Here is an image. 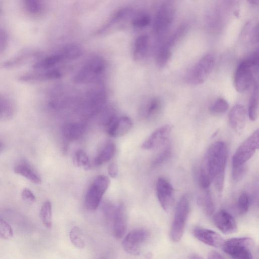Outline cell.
Wrapping results in <instances>:
<instances>
[{
    "label": "cell",
    "mask_w": 259,
    "mask_h": 259,
    "mask_svg": "<svg viewBox=\"0 0 259 259\" xmlns=\"http://www.w3.org/2000/svg\"><path fill=\"white\" fill-rule=\"evenodd\" d=\"M227 157L226 144L223 141H217L207 150L201 167L220 192L224 187Z\"/></svg>",
    "instance_id": "1"
},
{
    "label": "cell",
    "mask_w": 259,
    "mask_h": 259,
    "mask_svg": "<svg viewBox=\"0 0 259 259\" xmlns=\"http://www.w3.org/2000/svg\"><path fill=\"white\" fill-rule=\"evenodd\" d=\"M258 52L257 51L238 66L234 75V85L238 92L243 93L249 89L254 73L258 72Z\"/></svg>",
    "instance_id": "2"
},
{
    "label": "cell",
    "mask_w": 259,
    "mask_h": 259,
    "mask_svg": "<svg viewBox=\"0 0 259 259\" xmlns=\"http://www.w3.org/2000/svg\"><path fill=\"white\" fill-rule=\"evenodd\" d=\"M189 210V196L185 194L181 197L177 204L171 226L170 235L174 242H179L183 235Z\"/></svg>",
    "instance_id": "3"
},
{
    "label": "cell",
    "mask_w": 259,
    "mask_h": 259,
    "mask_svg": "<svg viewBox=\"0 0 259 259\" xmlns=\"http://www.w3.org/2000/svg\"><path fill=\"white\" fill-rule=\"evenodd\" d=\"M254 245L251 238L239 237L224 241L222 247L232 259H252Z\"/></svg>",
    "instance_id": "4"
},
{
    "label": "cell",
    "mask_w": 259,
    "mask_h": 259,
    "mask_svg": "<svg viewBox=\"0 0 259 259\" xmlns=\"http://www.w3.org/2000/svg\"><path fill=\"white\" fill-rule=\"evenodd\" d=\"M105 67V62L102 57H93L76 72L73 77L74 81L77 83H85L94 81L103 73Z\"/></svg>",
    "instance_id": "5"
},
{
    "label": "cell",
    "mask_w": 259,
    "mask_h": 259,
    "mask_svg": "<svg viewBox=\"0 0 259 259\" xmlns=\"http://www.w3.org/2000/svg\"><path fill=\"white\" fill-rule=\"evenodd\" d=\"M110 183L109 179L105 175H99L95 178L85 196V205L88 209L95 210L98 207Z\"/></svg>",
    "instance_id": "6"
},
{
    "label": "cell",
    "mask_w": 259,
    "mask_h": 259,
    "mask_svg": "<svg viewBox=\"0 0 259 259\" xmlns=\"http://www.w3.org/2000/svg\"><path fill=\"white\" fill-rule=\"evenodd\" d=\"M214 65V56L210 54L205 55L189 71L187 81L193 85L201 84L209 76Z\"/></svg>",
    "instance_id": "7"
},
{
    "label": "cell",
    "mask_w": 259,
    "mask_h": 259,
    "mask_svg": "<svg viewBox=\"0 0 259 259\" xmlns=\"http://www.w3.org/2000/svg\"><path fill=\"white\" fill-rule=\"evenodd\" d=\"M258 130L255 131L238 148L232 159V167L245 164L259 146Z\"/></svg>",
    "instance_id": "8"
},
{
    "label": "cell",
    "mask_w": 259,
    "mask_h": 259,
    "mask_svg": "<svg viewBox=\"0 0 259 259\" xmlns=\"http://www.w3.org/2000/svg\"><path fill=\"white\" fill-rule=\"evenodd\" d=\"M175 13V7L171 2H165L160 6L153 26V31L156 34H163L169 28L174 21Z\"/></svg>",
    "instance_id": "9"
},
{
    "label": "cell",
    "mask_w": 259,
    "mask_h": 259,
    "mask_svg": "<svg viewBox=\"0 0 259 259\" xmlns=\"http://www.w3.org/2000/svg\"><path fill=\"white\" fill-rule=\"evenodd\" d=\"M148 236V232L144 229L133 230L123 239L122 247L129 254L138 255L140 253L141 245L146 240Z\"/></svg>",
    "instance_id": "10"
},
{
    "label": "cell",
    "mask_w": 259,
    "mask_h": 259,
    "mask_svg": "<svg viewBox=\"0 0 259 259\" xmlns=\"http://www.w3.org/2000/svg\"><path fill=\"white\" fill-rule=\"evenodd\" d=\"M106 132L112 137H118L127 134L132 128L133 122L127 116H111L105 122Z\"/></svg>",
    "instance_id": "11"
},
{
    "label": "cell",
    "mask_w": 259,
    "mask_h": 259,
    "mask_svg": "<svg viewBox=\"0 0 259 259\" xmlns=\"http://www.w3.org/2000/svg\"><path fill=\"white\" fill-rule=\"evenodd\" d=\"M156 193L161 207L168 211L174 200V190L171 184L163 177L159 178L156 183Z\"/></svg>",
    "instance_id": "12"
},
{
    "label": "cell",
    "mask_w": 259,
    "mask_h": 259,
    "mask_svg": "<svg viewBox=\"0 0 259 259\" xmlns=\"http://www.w3.org/2000/svg\"><path fill=\"white\" fill-rule=\"evenodd\" d=\"M172 130L169 124H165L154 131L143 143L142 148L152 150L162 146L167 141Z\"/></svg>",
    "instance_id": "13"
},
{
    "label": "cell",
    "mask_w": 259,
    "mask_h": 259,
    "mask_svg": "<svg viewBox=\"0 0 259 259\" xmlns=\"http://www.w3.org/2000/svg\"><path fill=\"white\" fill-rule=\"evenodd\" d=\"M214 222L217 227L224 234H232L237 230V225L233 217L227 211L222 209L216 213Z\"/></svg>",
    "instance_id": "14"
},
{
    "label": "cell",
    "mask_w": 259,
    "mask_h": 259,
    "mask_svg": "<svg viewBox=\"0 0 259 259\" xmlns=\"http://www.w3.org/2000/svg\"><path fill=\"white\" fill-rule=\"evenodd\" d=\"M112 222L113 233L117 238H121L125 233L127 220L125 209L122 204L115 206L111 219Z\"/></svg>",
    "instance_id": "15"
},
{
    "label": "cell",
    "mask_w": 259,
    "mask_h": 259,
    "mask_svg": "<svg viewBox=\"0 0 259 259\" xmlns=\"http://www.w3.org/2000/svg\"><path fill=\"white\" fill-rule=\"evenodd\" d=\"M194 237L209 246L214 247H222L224 240L222 237L217 232L203 228H196L193 231Z\"/></svg>",
    "instance_id": "16"
},
{
    "label": "cell",
    "mask_w": 259,
    "mask_h": 259,
    "mask_svg": "<svg viewBox=\"0 0 259 259\" xmlns=\"http://www.w3.org/2000/svg\"><path fill=\"white\" fill-rule=\"evenodd\" d=\"M106 93L103 89L96 88L92 89L88 94L86 99V109L89 113L97 112L104 104Z\"/></svg>",
    "instance_id": "17"
},
{
    "label": "cell",
    "mask_w": 259,
    "mask_h": 259,
    "mask_svg": "<svg viewBox=\"0 0 259 259\" xmlns=\"http://www.w3.org/2000/svg\"><path fill=\"white\" fill-rule=\"evenodd\" d=\"M228 118L231 127L236 132H241L246 121V112L244 106L241 104L234 105L229 113Z\"/></svg>",
    "instance_id": "18"
},
{
    "label": "cell",
    "mask_w": 259,
    "mask_h": 259,
    "mask_svg": "<svg viewBox=\"0 0 259 259\" xmlns=\"http://www.w3.org/2000/svg\"><path fill=\"white\" fill-rule=\"evenodd\" d=\"M14 171L35 184L41 183L39 175L26 161L21 160L17 163L14 167Z\"/></svg>",
    "instance_id": "19"
},
{
    "label": "cell",
    "mask_w": 259,
    "mask_h": 259,
    "mask_svg": "<svg viewBox=\"0 0 259 259\" xmlns=\"http://www.w3.org/2000/svg\"><path fill=\"white\" fill-rule=\"evenodd\" d=\"M85 125L82 122H69L62 127V135L67 141H73L79 139L84 134Z\"/></svg>",
    "instance_id": "20"
},
{
    "label": "cell",
    "mask_w": 259,
    "mask_h": 259,
    "mask_svg": "<svg viewBox=\"0 0 259 259\" xmlns=\"http://www.w3.org/2000/svg\"><path fill=\"white\" fill-rule=\"evenodd\" d=\"M64 60L61 53L59 51L38 60L33 64V68L37 70L53 69Z\"/></svg>",
    "instance_id": "21"
},
{
    "label": "cell",
    "mask_w": 259,
    "mask_h": 259,
    "mask_svg": "<svg viewBox=\"0 0 259 259\" xmlns=\"http://www.w3.org/2000/svg\"><path fill=\"white\" fill-rule=\"evenodd\" d=\"M149 43V36L147 34H142L137 37L133 51V57L136 61L142 60L146 56Z\"/></svg>",
    "instance_id": "22"
},
{
    "label": "cell",
    "mask_w": 259,
    "mask_h": 259,
    "mask_svg": "<svg viewBox=\"0 0 259 259\" xmlns=\"http://www.w3.org/2000/svg\"><path fill=\"white\" fill-rule=\"evenodd\" d=\"M115 152V146L114 143L107 142L95 158L94 164L98 166L107 162L114 156Z\"/></svg>",
    "instance_id": "23"
},
{
    "label": "cell",
    "mask_w": 259,
    "mask_h": 259,
    "mask_svg": "<svg viewBox=\"0 0 259 259\" xmlns=\"http://www.w3.org/2000/svg\"><path fill=\"white\" fill-rule=\"evenodd\" d=\"M37 53L32 49L23 50L15 56L4 62L3 66L5 68H11L19 65L32 57H36Z\"/></svg>",
    "instance_id": "24"
},
{
    "label": "cell",
    "mask_w": 259,
    "mask_h": 259,
    "mask_svg": "<svg viewBox=\"0 0 259 259\" xmlns=\"http://www.w3.org/2000/svg\"><path fill=\"white\" fill-rule=\"evenodd\" d=\"M258 114V86L257 82H254L251 96L249 99L248 115L250 120H255Z\"/></svg>",
    "instance_id": "25"
},
{
    "label": "cell",
    "mask_w": 259,
    "mask_h": 259,
    "mask_svg": "<svg viewBox=\"0 0 259 259\" xmlns=\"http://www.w3.org/2000/svg\"><path fill=\"white\" fill-rule=\"evenodd\" d=\"M161 107V102L157 98H153L146 103L141 110V116L145 119H149L155 115Z\"/></svg>",
    "instance_id": "26"
},
{
    "label": "cell",
    "mask_w": 259,
    "mask_h": 259,
    "mask_svg": "<svg viewBox=\"0 0 259 259\" xmlns=\"http://www.w3.org/2000/svg\"><path fill=\"white\" fill-rule=\"evenodd\" d=\"M171 49L172 48L165 42L157 50L155 61L158 67L162 68L167 64L171 55Z\"/></svg>",
    "instance_id": "27"
},
{
    "label": "cell",
    "mask_w": 259,
    "mask_h": 259,
    "mask_svg": "<svg viewBox=\"0 0 259 259\" xmlns=\"http://www.w3.org/2000/svg\"><path fill=\"white\" fill-rule=\"evenodd\" d=\"M64 60H73L82 54V49L78 45L70 44L63 47L60 51Z\"/></svg>",
    "instance_id": "28"
},
{
    "label": "cell",
    "mask_w": 259,
    "mask_h": 259,
    "mask_svg": "<svg viewBox=\"0 0 259 259\" xmlns=\"http://www.w3.org/2000/svg\"><path fill=\"white\" fill-rule=\"evenodd\" d=\"M52 204L50 201H46L41 207L39 215L44 225L47 228L52 226Z\"/></svg>",
    "instance_id": "29"
},
{
    "label": "cell",
    "mask_w": 259,
    "mask_h": 259,
    "mask_svg": "<svg viewBox=\"0 0 259 259\" xmlns=\"http://www.w3.org/2000/svg\"><path fill=\"white\" fill-rule=\"evenodd\" d=\"M199 204L203 207L205 213L211 215L214 210V204L211 193L208 189L205 190L203 197L199 200Z\"/></svg>",
    "instance_id": "30"
},
{
    "label": "cell",
    "mask_w": 259,
    "mask_h": 259,
    "mask_svg": "<svg viewBox=\"0 0 259 259\" xmlns=\"http://www.w3.org/2000/svg\"><path fill=\"white\" fill-rule=\"evenodd\" d=\"M73 163L76 166L86 170L91 167L89 157L86 153L81 149H78L75 151L73 157Z\"/></svg>",
    "instance_id": "31"
},
{
    "label": "cell",
    "mask_w": 259,
    "mask_h": 259,
    "mask_svg": "<svg viewBox=\"0 0 259 259\" xmlns=\"http://www.w3.org/2000/svg\"><path fill=\"white\" fill-rule=\"evenodd\" d=\"M25 11L32 16L40 14L44 10L42 2L38 0H26L23 1Z\"/></svg>",
    "instance_id": "32"
},
{
    "label": "cell",
    "mask_w": 259,
    "mask_h": 259,
    "mask_svg": "<svg viewBox=\"0 0 259 259\" xmlns=\"http://www.w3.org/2000/svg\"><path fill=\"white\" fill-rule=\"evenodd\" d=\"M71 242L76 247L81 249L85 246V241L83 238L82 233L77 227H74L69 233Z\"/></svg>",
    "instance_id": "33"
},
{
    "label": "cell",
    "mask_w": 259,
    "mask_h": 259,
    "mask_svg": "<svg viewBox=\"0 0 259 259\" xmlns=\"http://www.w3.org/2000/svg\"><path fill=\"white\" fill-rule=\"evenodd\" d=\"M13 106L8 99L0 97V119L7 118L13 113Z\"/></svg>",
    "instance_id": "34"
},
{
    "label": "cell",
    "mask_w": 259,
    "mask_h": 259,
    "mask_svg": "<svg viewBox=\"0 0 259 259\" xmlns=\"http://www.w3.org/2000/svg\"><path fill=\"white\" fill-rule=\"evenodd\" d=\"M250 205V197L246 192H242L237 202V209L240 214L246 213Z\"/></svg>",
    "instance_id": "35"
},
{
    "label": "cell",
    "mask_w": 259,
    "mask_h": 259,
    "mask_svg": "<svg viewBox=\"0 0 259 259\" xmlns=\"http://www.w3.org/2000/svg\"><path fill=\"white\" fill-rule=\"evenodd\" d=\"M229 107L228 102L224 99L220 98L210 106V111L213 113L220 114L225 113Z\"/></svg>",
    "instance_id": "36"
},
{
    "label": "cell",
    "mask_w": 259,
    "mask_h": 259,
    "mask_svg": "<svg viewBox=\"0 0 259 259\" xmlns=\"http://www.w3.org/2000/svg\"><path fill=\"white\" fill-rule=\"evenodd\" d=\"M151 22L150 17L147 14H140L132 20V25L136 28H143L148 26Z\"/></svg>",
    "instance_id": "37"
},
{
    "label": "cell",
    "mask_w": 259,
    "mask_h": 259,
    "mask_svg": "<svg viewBox=\"0 0 259 259\" xmlns=\"http://www.w3.org/2000/svg\"><path fill=\"white\" fill-rule=\"evenodd\" d=\"M171 148L170 146H166L159 154L156 157L152 162L153 167H157L164 163L171 155Z\"/></svg>",
    "instance_id": "38"
},
{
    "label": "cell",
    "mask_w": 259,
    "mask_h": 259,
    "mask_svg": "<svg viewBox=\"0 0 259 259\" xmlns=\"http://www.w3.org/2000/svg\"><path fill=\"white\" fill-rule=\"evenodd\" d=\"M13 236L11 226L5 220L0 218V238L7 240Z\"/></svg>",
    "instance_id": "39"
},
{
    "label": "cell",
    "mask_w": 259,
    "mask_h": 259,
    "mask_svg": "<svg viewBox=\"0 0 259 259\" xmlns=\"http://www.w3.org/2000/svg\"><path fill=\"white\" fill-rule=\"evenodd\" d=\"M198 181L200 187L204 189H207L211 183V180L206 172L200 168L198 174Z\"/></svg>",
    "instance_id": "40"
},
{
    "label": "cell",
    "mask_w": 259,
    "mask_h": 259,
    "mask_svg": "<svg viewBox=\"0 0 259 259\" xmlns=\"http://www.w3.org/2000/svg\"><path fill=\"white\" fill-rule=\"evenodd\" d=\"M246 173L245 164L232 167V176L233 180L235 182H238L241 180Z\"/></svg>",
    "instance_id": "41"
},
{
    "label": "cell",
    "mask_w": 259,
    "mask_h": 259,
    "mask_svg": "<svg viewBox=\"0 0 259 259\" xmlns=\"http://www.w3.org/2000/svg\"><path fill=\"white\" fill-rule=\"evenodd\" d=\"M22 200L27 203L32 204L36 201V197L32 192L28 188H24L21 193Z\"/></svg>",
    "instance_id": "42"
},
{
    "label": "cell",
    "mask_w": 259,
    "mask_h": 259,
    "mask_svg": "<svg viewBox=\"0 0 259 259\" xmlns=\"http://www.w3.org/2000/svg\"><path fill=\"white\" fill-rule=\"evenodd\" d=\"M9 41L8 34L7 31L0 27V53L7 49Z\"/></svg>",
    "instance_id": "43"
},
{
    "label": "cell",
    "mask_w": 259,
    "mask_h": 259,
    "mask_svg": "<svg viewBox=\"0 0 259 259\" xmlns=\"http://www.w3.org/2000/svg\"><path fill=\"white\" fill-rule=\"evenodd\" d=\"M118 166L115 163L110 164L108 167V172L109 176L112 178H115L118 175Z\"/></svg>",
    "instance_id": "44"
},
{
    "label": "cell",
    "mask_w": 259,
    "mask_h": 259,
    "mask_svg": "<svg viewBox=\"0 0 259 259\" xmlns=\"http://www.w3.org/2000/svg\"><path fill=\"white\" fill-rule=\"evenodd\" d=\"M208 259H225L219 253L216 251L210 252L208 255Z\"/></svg>",
    "instance_id": "45"
},
{
    "label": "cell",
    "mask_w": 259,
    "mask_h": 259,
    "mask_svg": "<svg viewBox=\"0 0 259 259\" xmlns=\"http://www.w3.org/2000/svg\"><path fill=\"white\" fill-rule=\"evenodd\" d=\"M250 4L254 5H258L259 1L258 0H250L248 1Z\"/></svg>",
    "instance_id": "46"
},
{
    "label": "cell",
    "mask_w": 259,
    "mask_h": 259,
    "mask_svg": "<svg viewBox=\"0 0 259 259\" xmlns=\"http://www.w3.org/2000/svg\"><path fill=\"white\" fill-rule=\"evenodd\" d=\"M191 259H202L200 256L193 255L191 257Z\"/></svg>",
    "instance_id": "47"
},
{
    "label": "cell",
    "mask_w": 259,
    "mask_h": 259,
    "mask_svg": "<svg viewBox=\"0 0 259 259\" xmlns=\"http://www.w3.org/2000/svg\"><path fill=\"white\" fill-rule=\"evenodd\" d=\"M3 144L0 142V152L3 149Z\"/></svg>",
    "instance_id": "48"
},
{
    "label": "cell",
    "mask_w": 259,
    "mask_h": 259,
    "mask_svg": "<svg viewBox=\"0 0 259 259\" xmlns=\"http://www.w3.org/2000/svg\"><path fill=\"white\" fill-rule=\"evenodd\" d=\"M2 4L1 2H0V13L2 11Z\"/></svg>",
    "instance_id": "49"
}]
</instances>
